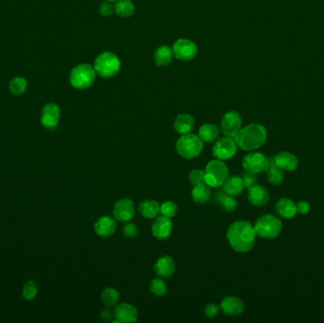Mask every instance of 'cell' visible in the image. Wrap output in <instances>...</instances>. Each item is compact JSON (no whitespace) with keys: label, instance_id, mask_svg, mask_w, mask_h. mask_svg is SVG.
<instances>
[{"label":"cell","instance_id":"cell-1","mask_svg":"<svg viewBox=\"0 0 324 323\" xmlns=\"http://www.w3.org/2000/svg\"><path fill=\"white\" fill-rule=\"evenodd\" d=\"M227 239L229 246L236 252H248L255 245L256 232L254 227L251 223L244 220L232 223L228 228Z\"/></svg>","mask_w":324,"mask_h":323},{"label":"cell","instance_id":"cell-2","mask_svg":"<svg viewBox=\"0 0 324 323\" xmlns=\"http://www.w3.org/2000/svg\"><path fill=\"white\" fill-rule=\"evenodd\" d=\"M267 129L258 123L241 128L235 137L237 146L244 151H254L267 141Z\"/></svg>","mask_w":324,"mask_h":323},{"label":"cell","instance_id":"cell-3","mask_svg":"<svg viewBox=\"0 0 324 323\" xmlns=\"http://www.w3.org/2000/svg\"><path fill=\"white\" fill-rule=\"evenodd\" d=\"M121 67L120 58L110 51L100 53L94 62L96 73L105 79L116 76L120 72Z\"/></svg>","mask_w":324,"mask_h":323},{"label":"cell","instance_id":"cell-4","mask_svg":"<svg viewBox=\"0 0 324 323\" xmlns=\"http://www.w3.org/2000/svg\"><path fill=\"white\" fill-rule=\"evenodd\" d=\"M203 147V140L200 139V137L191 133L182 135L176 144L178 155L186 159L197 158L202 152Z\"/></svg>","mask_w":324,"mask_h":323},{"label":"cell","instance_id":"cell-5","mask_svg":"<svg viewBox=\"0 0 324 323\" xmlns=\"http://www.w3.org/2000/svg\"><path fill=\"white\" fill-rule=\"evenodd\" d=\"M96 76L94 67L89 63H81L70 71V82L75 89H87L94 83Z\"/></svg>","mask_w":324,"mask_h":323},{"label":"cell","instance_id":"cell-6","mask_svg":"<svg viewBox=\"0 0 324 323\" xmlns=\"http://www.w3.org/2000/svg\"><path fill=\"white\" fill-rule=\"evenodd\" d=\"M254 228L257 236L270 240L280 235L283 225L278 217L272 214H265L256 221Z\"/></svg>","mask_w":324,"mask_h":323},{"label":"cell","instance_id":"cell-7","mask_svg":"<svg viewBox=\"0 0 324 323\" xmlns=\"http://www.w3.org/2000/svg\"><path fill=\"white\" fill-rule=\"evenodd\" d=\"M229 177V169L227 165L220 159L211 160L205 169V183L212 188L222 186Z\"/></svg>","mask_w":324,"mask_h":323},{"label":"cell","instance_id":"cell-8","mask_svg":"<svg viewBox=\"0 0 324 323\" xmlns=\"http://www.w3.org/2000/svg\"><path fill=\"white\" fill-rule=\"evenodd\" d=\"M269 165L270 159L262 153H250L243 159V167L245 171H252L255 174L267 171Z\"/></svg>","mask_w":324,"mask_h":323},{"label":"cell","instance_id":"cell-9","mask_svg":"<svg viewBox=\"0 0 324 323\" xmlns=\"http://www.w3.org/2000/svg\"><path fill=\"white\" fill-rule=\"evenodd\" d=\"M174 56L180 61H191L197 57L198 48L189 39H178L172 46Z\"/></svg>","mask_w":324,"mask_h":323},{"label":"cell","instance_id":"cell-10","mask_svg":"<svg viewBox=\"0 0 324 323\" xmlns=\"http://www.w3.org/2000/svg\"><path fill=\"white\" fill-rule=\"evenodd\" d=\"M237 143L233 138L225 136L217 140L212 149V154L216 159L220 160L231 159L237 152Z\"/></svg>","mask_w":324,"mask_h":323},{"label":"cell","instance_id":"cell-11","mask_svg":"<svg viewBox=\"0 0 324 323\" xmlns=\"http://www.w3.org/2000/svg\"><path fill=\"white\" fill-rule=\"evenodd\" d=\"M242 128V118L236 111H229L223 116L221 120V130L227 137L235 139Z\"/></svg>","mask_w":324,"mask_h":323},{"label":"cell","instance_id":"cell-12","mask_svg":"<svg viewBox=\"0 0 324 323\" xmlns=\"http://www.w3.org/2000/svg\"><path fill=\"white\" fill-rule=\"evenodd\" d=\"M135 205L132 200L128 198H122L115 203L113 208L114 217L121 222H128L135 216Z\"/></svg>","mask_w":324,"mask_h":323},{"label":"cell","instance_id":"cell-13","mask_svg":"<svg viewBox=\"0 0 324 323\" xmlns=\"http://www.w3.org/2000/svg\"><path fill=\"white\" fill-rule=\"evenodd\" d=\"M61 118V111L56 103H47L41 112V123L49 129L56 127Z\"/></svg>","mask_w":324,"mask_h":323},{"label":"cell","instance_id":"cell-14","mask_svg":"<svg viewBox=\"0 0 324 323\" xmlns=\"http://www.w3.org/2000/svg\"><path fill=\"white\" fill-rule=\"evenodd\" d=\"M172 223L171 218L164 216L157 217L152 226V234L159 240H166L172 234Z\"/></svg>","mask_w":324,"mask_h":323},{"label":"cell","instance_id":"cell-15","mask_svg":"<svg viewBox=\"0 0 324 323\" xmlns=\"http://www.w3.org/2000/svg\"><path fill=\"white\" fill-rule=\"evenodd\" d=\"M271 159V161L280 170L286 171H296L299 166V159L292 153H278Z\"/></svg>","mask_w":324,"mask_h":323},{"label":"cell","instance_id":"cell-16","mask_svg":"<svg viewBox=\"0 0 324 323\" xmlns=\"http://www.w3.org/2000/svg\"><path fill=\"white\" fill-rule=\"evenodd\" d=\"M115 319L113 322L129 323L138 320L139 312L129 304H119L115 309Z\"/></svg>","mask_w":324,"mask_h":323},{"label":"cell","instance_id":"cell-17","mask_svg":"<svg viewBox=\"0 0 324 323\" xmlns=\"http://www.w3.org/2000/svg\"><path fill=\"white\" fill-rule=\"evenodd\" d=\"M248 198L249 202L257 207L267 205L269 200V193L267 189L261 185L255 184L248 188Z\"/></svg>","mask_w":324,"mask_h":323},{"label":"cell","instance_id":"cell-18","mask_svg":"<svg viewBox=\"0 0 324 323\" xmlns=\"http://www.w3.org/2000/svg\"><path fill=\"white\" fill-rule=\"evenodd\" d=\"M220 308L228 316H237L244 312L245 304L240 298L229 296L223 298Z\"/></svg>","mask_w":324,"mask_h":323},{"label":"cell","instance_id":"cell-19","mask_svg":"<svg viewBox=\"0 0 324 323\" xmlns=\"http://www.w3.org/2000/svg\"><path fill=\"white\" fill-rule=\"evenodd\" d=\"M176 271V262L172 259V257L169 255L162 256L159 258L156 266H155V272L160 278H168L171 277Z\"/></svg>","mask_w":324,"mask_h":323},{"label":"cell","instance_id":"cell-20","mask_svg":"<svg viewBox=\"0 0 324 323\" xmlns=\"http://www.w3.org/2000/svg\"><path fill=\"white\" fill-rule=\"evenodd\" d=\"M116 228H117L116 221L112 217H109V216L100 217L94 226L96 233L101 237H108L114 234Z\"/></svg>","mask_w":324,"mask_h":323},{"label":"cell","instance_id":"cell-21","mask_svg":"<svg viewBox=\"0 0 324 323\" xmlns=\"http://www.w3.org/2000/svg\"><path fill=\"white\" fill-rule=\"evenodd\" d=\"M244 189H245V185L243 182V179L238 176L228 177L223 184V190L232 197L240 196Z\"/></svg>","mask_w":324,"mask_h":323},{"label":"cell","instance_id":"cell-22","mask_svg":"<svg viewBox=\"0 0 324 323\" xmlns=\"http://www.w3.org/2000/svg\"><path fill=\"white\" fill-rule=\"evenodd\" d=\"M275 209L279 216L286 219H291L297 214L296 204L288 198H282L278 200L276 203Z\"/></svg>","mask_w":324,"mask_h":323},{"label":"cell","instance_id":"cell-23","mask_svg":"<svg viewBox=\"0 0 324 323\" xmlns=\"http://www.w3.org/2000/svg\"><path fill=\"white\" fill-rule=\"evenodd\" d=\"M195 126V119L190 114L178 115L174 122L175 130L180 135L191 133Z\"/></svg>","mask_w":324,"mask_h":323},{"label":"cell","instance_id":"cell-24","mask_svg":"<svg viewBox=\"0 0 324 323\" xmlns=\"http://www.w3.org/2000/svg\"><path fill=\"white\" fill-rule=\"evenodd\" d=\"M214 202L219 205L224 210L226 211H234L237 209L238 203L235 199V197L229 196L224 190L217 191L214 196Z\"/></svg>","mask_w":324,"mask_h":323},{"label":"cell","instance_id":"cell-25","mask_svg":"<svg viewBox=\"0 0 324 323\" xmlns=\"http://www.w3.org/2000/svg\"><path fill=\"white\" fill-rule=\"evenodd\" d=\"M174 53L172 50L168 46H160L159 47L154 54V60L155 63H157L159 67H166L170 64L172 62Z\"/></svg>","mask_w":324,"mask_h":323},{"label":"cell","instance_id":"cell-26","mask_svg":"<svg viewBox=\"0 0 324 323\" xmlns=\"http://www.w3.org/2000/svg\"><path fill=\"white\" fill-rule=\"evenodd\" d=\"M139 209L143 217L154 219L157 218L160 212V205L156 200H144L140 203Z\"/></svg>","mask_w":324,"mask_h":323},{"label":"cell","instance_id":"cell-27","mask_svg":"<svg viewBox=\"0 0 324 323\" xmlns=\"http://www.w3.org/2000/svg\"><path fill=\"white\" fill-rule=\"evenodd\" d=\"M198 136L203 142H213L219 138V129L212 123H205L199 128Z\"/></svg>","mask_w":324,"mask_h":323},{"label":"cell","instance_id":"cell-28","mask_svg":"<svg viewBox=\"0 0 324 323\" xmlns=\"http://www.w3.org/2000/svg\"><path fill=\"white\" fill-rule=\"evenodd\" d=\"M210 186L207 184H199L193 187L191 190V198L192 200L198 204H204L210 199Z\"/></svg>","mask_w":324,"mask_h":323},{"label":"cell","instance_id":"cell-29","mask_svg":"<svg viewBox=\"0 0 324 323\" xmlns=\"http://www.w3.org/2000/svg\"><path fill=\"white\" fill-rule=\"evenodd\" d=\"M136 8L131 0H118L115 5V13L122 18L132 16Z\"/></svg>","mask_w":324,"mask_h":323},{"label":"cell","instance_id":"cell-30","mask_svg":"<svg viewBox=\"0 0 324 323\" xmlns=\"http://www.w3.org/2000/svg\"><path fill=\"white\" fill-rule=\"evenodd\" d=\"M267 173V180L269 183L278 186L284 182V179H285L284 171L274 164L271 159H270V165Z\"/></svg>","mask_w":324,"mask_h":323},{"label":"cell","instance_id":"cell-31","mask_svg":"<svg viewBox=\"0 0 324 323\" xmlns=\"http://www.w3.org/2000/svg\"><path fill=\"white\" fill-rule=\"evenodd\" d=\"M120 300V294L115 288L107 287L102 293V302L106 307L116 306Z\"/></svg>","mask_w":324,"mask_h":323},{"label":"cell","instance_id":"cell-32","mask_svg":"<svg viewBox=\"0 0 324 323\" xmlns=\"http://www.w3.org/2000/svg\"><path fill=\"white\" fill-rule=\"evenodd\" d=\"M27 88H28V82H27L25 78H23V77L14 78L11 81L10 85H9L10 91L14 95L23 94L27 90Z\"/></svg>","mask_w":324,"mask_h":323},{"label":"cell","instance_id":"cell-33","mask_svg":"<svg viewBox=\"0 0 324 323\" xmlns=\"http://www.w3.org/2000/svg\"><path fill=\"white\" fill-rule=\"evenodd\" d=\"M150 290L154 295H156L158 297L164 296L168 291L167 285L161 279H153L150 284Z\"/></svg>","mask_w":324,"mask_h":323},{"label":"cell","instance_id":"cell-34","mask_svg":"<svg viewBox=\"0 0 324 323\" xmlns=\"http://www.w3.org/2000/svg\"><path fill=\"white\" fill-rule=\"evenodd\" d=\"M37 292H38V289H37V286L35 285V283L33 281H28L23 287L22 294H23V297L26 300H32L36 297Z\"/></svg>","mask_w":324,"mask_h":323},{"label":"cell","instance_id":"cell-35","mask_svg":"<svg viewBox=\"0 0 324 323\" xmlns=\"http://www.w3.org/2000/svg\"><path fill=\"white\" fill-rule=\"evenodd\" d=\"M177 212H178V206L172 201H166L162 205H160V213L162 216L172 218L174 216H176Z\"/></svg>","mask_w":324,"mask_h":323},{"label":"cell","instance_id":"cell-36","mask_svg":"<svg viewBox=\"0 0 324 323\" xmlns=\"http://www.w3.org/2000/svg\"><path fill=\"white\" fill-rule=\"evenodd\" d=\"M189 179L193 186L205 183V171L199 169L192 170L189 175Z\"/></svg>","mask_w":324,"mask_h":323},{"label":"cell","instance_id":"cell-37","mask_svg":"<svg viewBox=\"0 0 324 323\" xmlns=\"http://www.w3.org/2000/svg\"><path fill=\"white\" fill-rule=\"evenodd\" d=\"M122 234L128 239H133L138 236V228L134 223H127L122 227Z\"/></svg>","mask_w":324,"mask_h":323},{"label":"cell","instance_id":"cell-38","mask_svg":"<svg viewBox=\"0 0 324 323\" xmlns=\"http://www.w3.org/2000/svg\"><path fill=\"white\" fill-rule=\"evenodd\" d=\"M257 174L252 173V171H246L243 174V182L245 185V188H250L251 186H253L257 183Z\"/></svg>","mask_w":324,"mask_h":323},{"label":"cell","instance_id":"cell-39","mask_svg":"<svg viewBox=\"0 0 324 323\" xmlns=\"http://www.w3.org/2000/svg\"><path fill=\"white\" fill-rule=\"evenodd\" d=\"M220 310H221V308L217 304H209L205 306L204 313H205L206 317H209V318H213L220 314Z\"/></svg>","mask_w":324,"mask_h":323},{"label":"cell","instance_id":"cell-40","mask_svg":"<svg viewBox=\"0 0 324 323\" xmlns=\"http://www.w3.org/2000/svg\"><path fill=\"white\" fill-rule=\"evenodd\" d=\"M100 13L102 14V16H109L111 15L112 13L115 12V6H113L112 2H109V1H103L102 4L100 5Z\"/></svg>","mask_w":324,"mask_h":323},{"label":"cell","instance_id":"cell-41","mask_svg":"<svg viewBox=\"0 0 324 323\" xmlns=\"http://www.w3.org/2000/svg\"><path fill=\"white\" fill-rule=\"evenodd\" d=\"M100 317L104 321H113L115 317V312L110 309V307L104 308L100 313Z\"/></svg>","mask_w":324,"mask_h":323},{"label":"cell","instance_id":"cell-42","mask_svg":"<svg viewBox=\"0 0 324 323\" xmlns=\"http://www.w3.org/2000/svg\"><path fill=\"white\" fill-rule=\"evenodd\" d=\"M296 208H297V212H299V214H306L309 212L310 210V205L306 201H299L297 205H296Z\"/></svg>","mask_w":324,"mask_h":323},{"label":"cell","instance_id":"cell-43","mask_svg":"<svg viewBox=\"0 0 324 323\" xmlns=\"http://www.w3.org/2000/svg\"><path fill=\"white\" fill-rule=\"evenodd\" d=\"M106 1H109V2H112V3H113V2H116V1H118V0H106Z\"/></svg>","mask_w":324,"mask_h":323}]
</instances>
